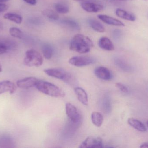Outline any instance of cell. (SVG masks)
<instances>
[{
  "instance_id": "obj_1",
  "label": "cell",
  "mask_w": 148,
  "mask_h": 148,
  "mask_svg": "<svg viewBox=\"0 0 148 148\" xmlns=\"http://www.w3.org/2000/svg\"><path fill=\"white\" fill-rule=\"evenodd\" d=\"M93 47V42L88 37L77 34L71 40L69 48L80 54H86L89 52Z\"/></svg>"
},
{
  "instance_id": "obj_2",
  "label": "cell",
  "mask_w": 148,
  "mask_h": 148,
  "mask_svg": "<svg viewBox=\"0 0 148 148\" xmlns=\"http://www.w3.org/2000/svg\"><path fill=\"white\" fill-rule=\"evenodd\" d=\"M35 87L39 91L49 96L57 98L65 96V92L62 89L49 82L38 80Z\"/></svg>"
},
{
  "instance_id": "obj_3",
  "label": "cell",
  "mask_w": 148,
  "mask_h": 148,
  "mask_svg": "<svg viewBox=\"0 0 148 148\" xmlns=\"http://www.w3.org/2000/svg\"><path fill=\"white\" fill-rule=\"evenodd\" d=\"M44 72L49 76L62 80L70 85L73 84L75 82L73 75L62 69H47L44 70Z\"/></svg>"
},
{
  "instance_id": "obj_4",
  "label": "cell",
  "mask_w": 148,
  "mask_h": 148,
  "mask_svg": "<svg viewBox=\"0 0 148 148\" xmlns=\"http://www.w3.org/2000/svg\"><path fill=\"white\" fill-rule=\"evenodd\" d=\"M43 61L42 56L38 51L34 49L27 51L23 61L24 64L29 67H40L42 65Z\"/></svg>"
},
{
  "instance_id": "obj_5",
  "label": "cell",
  "mask_w": 148,
  "mask_h": 148,
  "mask_svg": "<svg viewBox=\"0 0 148 148\" xmlns=\"http://www.w3.org/2000/svg\"><path fill=\"white\" fill-rule=\"evenodd\" d=\"M66 111L68 119L72 123L76 124L81 122V114L75 106L68 103L66 105Z\"/></svg>"
},
{
  "instance_id": "obj_6",
  "label": "cell",
  "mask_w": 148,
  "mask_h": 148,
  "mask_svg": "<svg viewBox=\"0 0 148 148\" xmlns=\"http://www.w3.org/2000/svg\"><path fill=\"white\" fill-rule=\"evenodd\" d=\"M69 62L71 65L77 67H82L93 64L95 60L88 56H75L69 59Z\"/></svg>"
},
{
  "instance_id": "obj_7",
  "label": "cell",
  "mask_w": 148,
  "mask_h": 148,
  "mask_svg": "<svg viewBox=\"0 0 148 148\" xmlns=\"http://www.w3.org/2000/svg\"><path fill=\"white\" fill-rule=\"evenodd\" d=\"M103 147L102 140L100 137L90 136L87 137L81 144L80 148H101Z\"/></svg>"
},
{
  "instance_id": "obj_8",
  "label": "cell",
  "mask_w": 148,
  "mask_h": 148,
  "mask_svg": "<svg viewBox=\"0 0 148 148\" xmlns=\"http://www.w3.org/2000/svg\"><path fill=\"white\" fill-rule=\"evenodd\" d=\"M38 81V79L35 77H27L17 81L16 86L20 88L27 89L35 87Z\"/></svg>"
},
{
  "instance_id": "obj_9",
  "label": "cell",
  "mask_w": 148,
  "mask_h": 148,
  "mask_svg": "<svg viewBox=\"0 0 148 148\" xmlns=\"http://www.w3.org/2000/svg\"><path fill=\"white\" fill-rule=\"evenodd\" d=\"M95 74L97 78L104 81H109L112 77L111 71L104 67H99L95 70Z\"/></svg>"
},
{
  "instance_id": "obj_10",
  "label": "cell",
  "mask_w": 148,
  "mask_h": 148,
  "mask_svg": "<svg viewBox=\"0 0 148 148\" xmlns=\"http://www.w3.org/2000/svg\"><path fill=\"white\" fill-rule=\"evenodd\" d=\"M81 7L84 10L90 13H97L104 8L101 4L95 3L94 2H82Z\"/></svg>"
},
{
  "instance_id": "obj_11",
  "label": "cell",
  "mask_w": 148,
  "mask_h": 148,
  "mask_svg": "<svg viewBox=\"0 0 148 148\" xmlns=\"http://www.w3.org/2000/svg\"><path fill=\"white\" fill-rule=\"evenodd\" d=\"M97 17L103 22L108 25L118 27H124L125 26L124 23L121 21L107 15H98Z\"/></svg>"
},
{
  "instance_id": "obj_12",
  "label": "cell",
  "mask_w": 148,
  "mask_h": 148,
  "mask_svg": "<svg viewBox=\"0 0 148 148\" xmlns=\"http://www.w3.org/2000/svg\"><path fill=\"white\" fill-rule=\"evenodd\" d=\"M16 89V85L12 82L5 81L0 82V94L8 92L14 94Z\"/></svg>"
},
{
  "instance_id": "obj_13",
  "label": "cell",
  "mask_w": 148,
  "mask_h": 148,
  "mask_svg": "<svg viewBox=\"0 0 148 148\" xmlns=\"http://www.w3.org/2000/svg\"><path fill=\"white\" fill-rule=\"evenodd\" d=\"M16 147L15 142L12 137L7 135L0 136V148Z\"/></svg>"
},
{
  "instance_id": "obj_14",
  "label": "cell",
  "mask_w": 148,
  "mask_h": 148,
  "mask_svg": "<svg viewBox=\"0 0 148 148\" xmlns=\"http://www.w3.org/2000/svg\"><path fill=\"white\" fill-rule=\"evenodd\" d=\"M98 46L102 49L108 51H112L114 50V46L109 38L102 37L98 41Z\"/></svg>"
},
{
  "instance_id": "obj_15",
  "label": "cell",
  "mask_w": 148,
  "mask_h": 148,
  "mask_svg": "<svg viewBox=\"0 0 148 148\" xmlns=\"http://www.w3.org/2000/svg\"><path fill=\"white\" fill-rule=\"evenodd\" d=\"M75 94L77 96L78 101L83 105L87 106L88 103V95L86 91L81 87H77L74 89Z\"/></svg>"
},
{
  "instance_id": "obj_16",
  "label": "cell",
  "mask_w": 148,
  "mask_h": 148,
  "mask_svg": "<svg viewBox=\"0 0 148 148\" xmlns=\"http://www.w3.org/2000/svg\"><path fill=\"white\" fill-rule=\"evenodd\" d=\"M116 14L118 17H121L127 21H136V16L130 12H128L121 9H117L116 10Z\"/></svg>"
},
{
  "instance_id": "obj_17",
  "label": "cell",
  "mask_w": 148,
  "mask_h": 148,
  "mask_svg": "<svg viewBox=\"0 0 148 148\" xmlns=\"http://www.w3.org/2000/svg\"><path fill=\"white\" fill-rule=\"evenodd\" d=\"M128 123L135 129L141 132L147 131V128L144 124L139 120L134 118H130L128 120Z\"/></svg>"
},
{
  "instance_id": "obj_18",
  "label": "cell",
  "mask_w": 148,
  "mask_h": 148,
  "mask_svg": "<svg viewBox=\"0 0 148 148\" xmlns=\"http://www.w3.org/2000/svg\"><path fill=\"white\" fill-rule=\"evenodd\" d=\"M91 119L92 123L96 127H101L103 123V118L102 115L100 112L95 111L91 114Z\"/></svg>"
},
{
  "instance_id": "obj_19",
  "label": "cell",
  "mask_w": 148,
  "mask_h": 148,
  "mask_svg": "<svg viewBox=\"0 0 148 148\" xmlns=\"http://www.w3.org/2000/svg\"><path fill=\"white\" fill-rule=\"evenodd\" d=\"M88 23L91 28L97 32L103 33L105 31V28L103 25L95 19H89L88 20Z\"/></svg>"
},
{
  "instance_id": "obj_20",
  "label": "cell",
  "mask_w": 148,
  "mask_h": 148,
  "mask_svg": "<svg viewBox=\"0 0 148 148\" xmlns=\"http://www.w3.org/2000/svg\"><path fill=\"white\" fill-rule=\"evenodd\" d=\"M4 19L14 22L17 24H21L22 21V17L18 14L13 13H8L3 16Z\"/></svg>"
},
{
  "instance_id": "obj_21",
  "label": "cell",
  "mask_w": 148,
  "mask_h": 148,
  "mask_svg": "<svg viewBox=\"0 0 148 148\" xmlns=\"http://www.w3.org/2000/svg\"><path fill=\"white\" fill-rule=\"evenodd\" d=\"M61 22L63 24L68 26L69 27L74 30H79L81 29L80 25L78 22L73 19L66 18L62 20Z\"/></svg>"
},
{
  "instance_id": "obj_22",
  "label": "cell",
  "mask_w": 148,
  "mask_h": 148,
  "mask_svg": "<svg viewBox=\"0 0 148 148\" xmlns=\"http://www.w3.org/2000/svg\"><path fill=\"white\" fill-rule=\"evenodd\" d=\"M42 52L43 56L47 60L52 58L53 54V50L51 45L48 44H45L42 47Z\"/></svg>"
},
{
  "instance_id": "obj_23",
  "label": "cell",
  "mask_w": 148,
  "mask_h": 148,
  "mask_svg": "<svg viewBox=\"0 0 148 148\" xmlns=\"http://www.w3.org/2000/svg\"><path fill=\"white\" fill-rule=\"evenodd\" d=\"M42 14L50 20L56 21L59 18V16L57 13L51 9H45L42 11Z\"/></svg>"
},
{
  "instance_id": "obj_24",
  "label": "cell",
  "mask_w": 148,
  "mask_h": 148,
  "mask_svg": "<svg viewBox=\"0 0 148 148\" xmlns=\"http://www.w3.org/2000/svg\"><path fill=\"white\" fill-rule=\"evenodd\" d=\"M55 9L56 11L60 14H67L69 11V8L67 5L60 3L56 4Z\"/></svg>"
},
{
  "instance_id": "obj_25",
  "label": "cell",
  "mask_w": 148,
  "mask_h": 148,
  "mask_svg": "<svg viewBox=\"0 0 148 148\" xmlns=\"http://www.w3.org/2000/svg\"><path fill=\"white\" fill-rule=\"evenodd\" d=\"M9 33L10 35L15 38L21 39L23 37V33L21 30L15 27H12L9 29Z\"/></svg>"
},
{
  "instance_id": "obj_26",
  "label": "cell",
  "mask_w": 148,
  "mask_h": 148,
  "mask_svg": "<svg viewBox=\"0 0 148 148\" xmlns=\"http://www.w3.org/2000/svg\"><path fill=\"white\" fill-rule=\"evenodd\" d=\"M115 63L116 65H117L119 67L124 70H128L130 67L128 65L121 59L119 58H116L115 60Z\"/></svg>"
},
{
  "instance_id": "obj_27",
  "label": "cell",
  "mask_w": 148,
  "mask_h": 148,
  "mask_svg": "<svg viewBox=\"0 0 148 148\" xmlns=\"http://www.w3.org/2000/svg\"><path fill=\"white\" fill-rule=\"evenodd\" d=\"M10 48V47L9 45L5 43L0 41V55L7 53Z\"/></svg>"
},
{
  "instance_id": "obj_28",
  "label": "cell",
  "mask_w": 148,
  "mask_h": 148,
  "mask_svg": "<svg viewBox=\"0 0 148 148\" xmlns=\"http://www.w3.org/2000/svg\"><path fill=\"white\" fill-rule=\"evenodd\" d=\"M116 87L120 89L121 91L124 93H127L129 90L127 88L125 85L120 83H117L115 84Z\"/></svg>"
},
{
  "instance_id": "obj_29",
  "label": "cell",
  "mask_w": 148,
  "mask_h": 148,
  "mask_svg": "<svg viewBox=\"0 0 148 148\" xmlns=\"http://www.w3.org/2000/svg\"><path fill=\"white\" fill-rule=\"evenodd\" d=\"M104 101L103 102V107H104V109H106V110H109L110 108V103L108 99H104Z\"/></svg>"
},
{
  "instance_id": "obj_30",
  "label": "cell",
  "mask_w": 148,
  "mask_h": 148,
  "mask_svg": "<svg viewBox=\"0 0 148 148\" xmlns=\"http://www.w3.org/2000/svg\"><path fill=\"white\" fill-rule=\"evenodd\" d=\"M8 8V6L4 3H0V12H4Z\"/></svg>"
},
{
  "instance_id": "obj_31",
  "label": "cell",
  "mask_w": 148,
  "mask_h": 148,
  "mask_svg": "<svg viewBox=\"0 0 148 148\" xmlns=\"http://www.w3.org/2000/svg\"><path fill=\"white\" fill-rule=\"evenodd\" d=\"M121 32L118 30H116L114 32V36L115 38H118L121 36Z\"/></svg>"
},
{
  "instance_id": "obj_32",
  "label": "cell",
  "mask_w": 148,
  "mask_h": 148,
  "mask_svg": "<svg viewBox=\"0 0 148 148\" xmlns=\"http://www.w3.org/2000/svg\"><path fill=\"white\" fill-rule=\"evenodd\" d=\"M24 1L30 5H34L36 3V0H23Z\"/></svg>"
},
{
  "instance_id": "obj_33",
  "label": "cell",
  "mask_w": 148,
  "mask_h": 148,
  "mask_svg": "<svg viewBox=\"0 0 148 148\" xmlns=\"http://www.w3.org/2000/svg\"><path fill=\"white\" fill-rule=\"evenodd\" d=\"M75 1H80L82 2H94L95 0H73Z\"/></svg>"
},
{
  "instance_id": "obj_34",
  "label": "cell",
  "mask_w": 148,
  "mask_h": 148,
  "mask_svg": "<svg viewBox=\"0 0 148 148\" xmlns=\"http://www.w3.org/2000/svg\"><path fill=\"white\" fill-rule=\"evenodd\" d=\"M140 148H148V142H145L141 145Z\"/></svg>"
},
{
  "instance_id": "obj_35",
  "label": "cell",
  "mask_w": 148,
  "mask_h": 148,
  "mask_svg": "<svg viewBox=\"0 0 148 148\" xmlns=\"http://www.w3.org/2000/svg\"><path fill=\"white\" fill-rule=\"evenodd\" d=\"M8 1H10V0H0V2H5Z\"/></svg>"
},
{
  "instance_id": "obj_36",
  "label": "cell",
  "mask_w": 148,
  "mask_h": 148,
  "mask_svg": "<svg viewBox=\"0 0 148 148\" xmlns=\"http://www.w3.org/2000/svg\"><path fill=\"white\" fill-rule=\"evenodd\" d=\"M2 70V66L1 65V63H0V72H1Z\"/></svg>"
},
{
  "instance_id": "obj_37",
  "label": "cell",
  "mask_w": 148,
  "mask_h": 148,
  "mask_svg": "<svg viewBox=\"0 0 148 148\" xmlns=\"http://www.w3.org/2000/svg\"><path fill=\"white\" fill-rule=\"evenodd\" d=\"M147 127H148V121H147Z\"/></svg>"
},
{
  "instance_id": "obj_38",
  "label": "cell",
  "mask_w": 148,
  "mask_h": 148,
  "mask_svg": "<svg viewBox=\"0 0 148 148\" xmlns=\"http://www.w3.org/2000/svg\"><path fill=\"white\" fill-rule=\"evenodd\" d=\"M120 1H129V0H120Z\"/></svg>"
}]
</instances>
